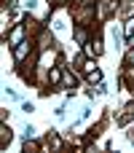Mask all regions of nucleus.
Wrapping results in <instances>:
<instances>
[{
	"instance_id": "obj_1",
	"label": "nucleus",
	"mask_w": 134,
	"mask_h": 153,
	"mask_svg": "<svg viewBox=\"0 0 134 153\" xmlns=\"http://www.w3.org/2000/svg\"><path fill=\"white\" fill-rule=\"evenodd\" d=\"M27 54H30V43H19V46H16V51H13V59H16V62H21Z\"/></svg>"
},
{
	"instance_id": "obj_2",
	"label": "nucleus",
	"mask_w": 134,
	"mask_h": 153,
	"mask_svg": "<svg viewBox=\"0 0 134 153\" xmlns=\"http://www.w3.org/2000/svg\"><path fill=\"white\" fill-rule=\"evenodd\" d=\"M86 54H89V56H99V54H102V43H99V40L89 43V46H86Z\"/></svg>"
},
{
	"instance_id": "obj_3",
	"label": "nucleus",
	"mask_w": 134,
	"mask_h": 153,
	"mask_svg": "<svg viewBox=\"0 0 134 153\" xmlns=\"http://www.w3.org/2000/svg\"><path fill=\"white\" fill-rule=\"evenodd\" d=\"M48 81H51V83H59V81H62V70H59V67H51V73H48Z\"/></svg>"
},
{
	"instance_id": "obj_4",
	"label": "nucleus",
	"mask_w": 134,
	"mask_h": 153,
	"mask_svg": "<svg viewBox=\"0 0 134 153\" xmlns=\"http://www.w3.org/2000/svg\"><path fill=\"white\" fill-rule=\"evenodd\" d=\"M19 38H21V27H16V30L11 32V38H8V43H13V46H19Z\"/></svg>"
},
{
	"instance_id": "obj_5",
	"label": "nucleus",
	"mask_w": 134,
	"mask_h": 153,
	"mask_svg": "<svg viewBox=\"0 0 134 153\" xmlns=\"http://www.w3.org/2000/svg\"><path fill=\"white\" fill-rule=\"evenodd\" d=\"M89 81H91V83H102V73H99V70L89 73Z\"/></svg>"
},
{
	"instance_id": "obj_6",
	"label": "nucleus",
	"mask_w": 134,
	"mask_h": 153,
	"mask_svg": "<svg viewBox=\"0 0 134 153\" xmlns=\"http://www.w3.org/2000/svg\"><path fill=\"white\" fill-rule=\"evenodd\" d=\"M124 32H126V38H132V35H134V16L126 22V30H124Z\"/></svg>"
},
{
	"instance_id": "obj_7",
	"label": "nucleus",
	"mask_w": 134,
	"mask_h": 153,
	"mask_svg": "<svg viewBox=\"0 0 134 153\" xmlns=\"http://www.w3.org/2000/svg\"><path fill=\"white\" fill-rule=\"evenodd\" d=\"M94 70H97V67H94V62H83V73H86V75H89V73H94Z\"/></svg>"
},
{
	"instance_id": "obj_8",
	"label": "nucleus",
	"mask_w": 134,
	"mask_h": 153,
	"mask_svg": "<svg viewBox=\"0 0 134 153\" xmlns=\"http://www.w3.org/2000/svg\"><path fill=\"white\" fill-rule=\"evenodd\" d=\"M132 62H134V51H132Z\"/></svg>"
}]
</instances>
